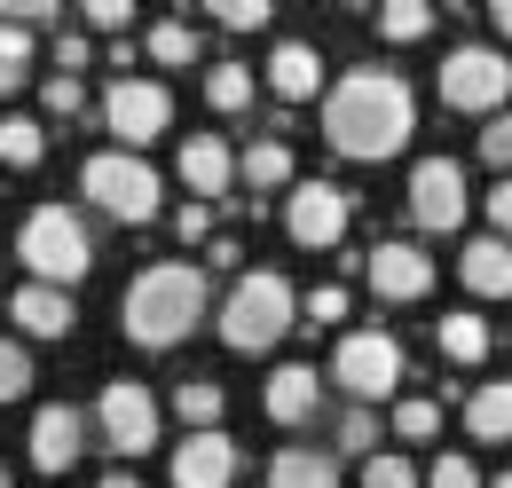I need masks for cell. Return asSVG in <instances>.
I'll list each match as a JSON object with an SVG mask.
<instances>
[{
  "label": "cell",
  "mask_w": 512,
  "mask_h": 488,
  "mask_svg": "<svg viewBox=\"0 0 512 488\" xmlns=\"http://www.w3.org/2000/svg\"><path fill=\"white\" fill-rule=\"evenodd\" d=\"M8 315H16L24 339H64L71 331V292H56V284H16Z\"/></svg>",
  "instance_id": "obj_18"
},
{
  "label": "cell",
  "mask_w": 512,
  "mask_h": 488,
  "mask_svg": "<svg viewBox=\"0 0 512 488\" xmlns=\"http://www.w3.org/2000/svg\"><path fill=\"white\" fill-rule=\"evenodd\" d=\"M40 158H48V126L8 111V119H0V166H40Z\"/></svg>",
  "instance_id": "obj_24"
},
{
  "label": "cell",
  "mask_w": 512,
  "mask_h": 488,
  "mask_svg": "<svg viewBox=\"0 0 512 488\" xmlns=\"http://www.w3.org/2000/svg\"><path fill=\"white\" fill-rule=\"evenodd\" d=\"M205 229H213V205H182V213H174V237L182 244H197Z\"/></svg>",
  "instance_id": "obj_41"
},
{
  "label": "cell",
  "mask_w": 512,
  "mask_h": 488,
  "mask_svg": "<svg viewBox=\"0 0 512 488\" xmlns=\"http://www.w3.org/2000/svg\"><path fill=\"white\" fill-rule=\"evenodd\" d=\"M16 260L32 268V284L71 292V284L95 268V237H87V221H79L71 205H32L24 229H16Z\"/></svg>",
  "instance_id": "obj_4"
},
{
  "label": "cell",
  "mask_w": 512,
  "mask_h": 488,
  "mask_svg": "<svg viewBox=\"0 0 512 488\" xmlns=\"http://www.w3.org/2000/svg\"><path fill=\"white\" fill-rule=\"evenodd\" d=\"M505 95H512V63H505V48H481V40L449 48V63H442V103H449V111L481 119V111H505Z\"/></svg>",
  "instance_id": "obj_8"
},
{
  "label": "cell",
  "mask_w": 512,
  "mask_h": 488,
  "mask_svg": "<svg viewBox=\"0 0 512 488\" xmlns=\"http://www.w3.org/2000/svg\"><path fill=\"white\" fill-rule=\"evenodd\" d=\"M213 16H221L229 32H260V24H268V0H213Z\"/></svg>",
  "instance_id": "obj_37"
},
{
  "label": "cell",
  "mask_w": 512,
  "mask_h": 488,
  "mask_svg": "<svg viewBox=\"0 0 512 488\" xmlns=\"http://www.w3.org/2000/svg\"><path fill=\"white\" fill-rule=\"evenodd\" d=\"M489 488H512V473H505V481H489Z\"/></svg>",
  "instance_id": "obj_45"
},
{
  "label": "cell",
  "mask_w": 512,
  "mask_h": 488,
  "mask_svg": "<svg viewBox=\"0 0 512 488\" xmlns=\"http://www.w3.org/2000/svg\"><path fill=\"white\" fill-rule=\"evenodd\" d=\"M237 465H245V457H237V441H229L221 426L190 433V441L174 449V488H229V481H237Z\"/></svg>",
  "instance_id": "obj_14"
},
{
  "label": "cell",
  "mask_w": 512,
  "mask_h": 488,
  "mask_svg": "<svg viewBox=\"0 0 512 488\" xmlns=\"http://www.w3.org/2000/svg\"><path fill=\"white\" fill-rule=\"evenodd\" d=\"M394 433H402V441H434V433H442V402H434V394L394 402Z\"/></svg>",
  "instance_id": "obj_30"
},
{
  "label": "cell",
  "mask_w": 512,
  "mask_h": 488,
  "mask_svg": "<svg viewBox=\"0 0 512 488\" xmlns=\"http://www.w3.org/2000/svg\"><path fill=\"white\" fill-rule=\"evenodd\" d=\"M237 182H253V189H284V182H292V150H284L276 134H260L253 150L237 158Z\"/></svg>",
  "instance_id": "obj_23"
},
{
  "label": "cell",
  "mask_w": 512,
  "mask_h": 488,
  "mask_svg": "<svg viewBox=\"0 0 512 488\" xmlns=\"http://www.w3.org/2000/svg\"><path fill=\"white\" fill-rule=\"evenodd\" d=\"M260 410H268L284 433L316 426V410H323V370H316V363H276V370H268V386H260Z\"/></svg>",
  "instance_id": "obj_13"
},
{
  "label": "cell",
  "mask_w": 512,
  "mask_h": 488,
  "mask_svg": "<svg viewBox=\"0 0 512 488\" xmlns=\"http://www.w3.org/2000/svg\"><path fill=\"white\" fill-rule=\"evenodd\" d=\"M347 221H355L347 189H331V182H292V197H284V229H292V244L331 252V244L347 237Z\"/></svg>",
  "instance_id": "obj_10"
},
{
  "label": "cell",
  "mask_w": 512,
  "mask_h": 488,
  "mask_svg": "<svg viewBox=\"0 0 512 488\" xmlns=\"http://www.w3.org/2000/svg\"><path fill=\"white\" fill-rule=\"evenodd\" d=\"M347 457H371V441H379V418L363 410V402H347V418H339V433H331Z\"/></svg>",
  "instance_id": "obj_32"
},
{
  "label": "cell",
  "mask_w": 512,
  "mask_h": 488,
  "mask_svg": "<svg viewBox=\"0 0 512 488\" xmlns=\"http://www.w3.org/2000/svg\"><path fill=\"white\" fill-rule=\"evenodd\" d=\"M0 488H8V465H0Z\"/></svg>",
  "instance_id": "obj_46"
},
{
  "label": "cell",
  "mask_w": 512,
  "mask_h": 488,
  "mask_svg": "<svg viewBox=\"0 0 512 488\" xmlns=\"http://www.w3.org/2000/svg\"><path fill=\"white\" fill-rule=\"evenodd\" d=\"M426 488H481V465L449 449V457H434V473H426Z\"/></svg>",
  "instance_id": "obj_34"
},
{
  "label": "cell",
  "mask_w": 512,
  "mask_h": 488,
  "mask_svg": "<svg viewBox=\"0 0 512 488\" xmlns=\"http://www.w3.org/2000/svg\"><path fill=\"white\" fill-rule=\"evenodd\" d=\"M379 32L386 40H426V32H434V8H426V0H386Z\"/></svg>",
  "instance_id": "obj_29"
},
{
  "label": "cell",
  "mask_w": 512,
  "mask_h": 488,
  "mask_svg": "<svg viewBox=\"0 0 512 488\" xmlns=\"http://www.w3.org/2000/svg\"><path fill=\"white\" fill-rule=\"evenodd\" d=\"M32 63H40V48H32V32H16V24H0V95H16Z\"/></svg>",
  "instance_id": "obj_28"
},
{
  "label": "cell",
  "mask_w": 512,
  "mask_h": 488,
  "mask_svg": "<svg viewBox=\"0 0 512 488\" xmlns=\"http://www.w3.org/2000/svg\"><path fill=\"white\" fill-rule=\"evenodd\" d=\"M119 315H127L134 347H182L197 323H205V268H190V260L142 268L127 284V300H119Z\"/></svg>",
  "instance_id": "obj_2"
},
{
  "label": "cell",
  "mask_w": 512,
  "mask_h": 488,
  "mask_svg": "<svg viewBox=\"0 0 512 488\" xmlns=\"http://www.w3.org/2000/svg\"><path fill=\"white\" fill-rule=\"evenodd\" d=\"M24 441H32V465H40V473H71V465H79V449H87V418H79L71 402H48V410L32 418Z\"/></svg>",
  "instance_id": "obj_15"
},
{
  "label": "cell",
  "mask_w": 512,
  "mask_h": 488,
  "mask_svg": "<svg viewBox=\"0 0 512 488\" xmlns=\"http://www.w3.org/2000/svg\"><path fill=\"white\" fill-rule=\"evenodd\" d=\"M182 182L197 189V205H213L221 189L237 182V158H229L221 134H190V142H182Z\"/></svg>",
  "instance_id": "obj_17"
},
{
  "label": "cell",
  "mask_w": 512,
  "mask_h": 488,
  "mask_svg": "<svg viewBox=\"0 0 512 488\" xmlns=\"http://www.w3.org/2000/svg\"><path fill=\"white\" fill-rule=\"evenodd\" d=\"M489 221H497V237L512 244V182H497V189H489Z\"/></svg>",
  "instance_id": "obj_42"
},
{
  "label": "cell",
  "mask_w": 512,
  "mask_h": 488,
  "mask_svg": "<svg viewBox=\"0 0 512 488\" xmlns=\"http://www.w3.org/2000/svg\"><path fill=\"white\" fill-rule=\"evenodd\" d=\"M292 323H300V292H292L276 268H245V276L229 284V300H221V339H229L237 355H268Z\"/></svg>",
  "instance_id": "obj_3"
},
{
  "label": "cell",
  "mask_w": 512,
  "mask_h": 488,
  "mask_svg": "<svg viewBox=\"0 0 512 488\" xmlns=\"http://www.w3.org/2000/svg\"><path fill=\"white\" fill-rule=\"evenodd\" d=\"M103 488H142V481H134L127 465H111V473H103Z\"/></svg>",
  "instance_id": "obj_44"
},
{
  "label": "cell",
  "mask_w": 512,
  "mask_h": 488,
  "mask_svg": "<svg viewBox=\"0 0 512 488\" xmlns=\"http://www.w3.org/2000/svg\"><path fill=\"white\" fill-rule=\"evenodd\" d=\"M465 433H473V441H512V378L481 386V394L465 402Z\"/></svg>",
  "instance_id": "obj_21"
},
{
  "label": "cell",
  "mask_w": 512,
  "mask_h": 488,
  "mask_svg": "<svg viewBox=\"0 0 512 488\" xmlns=\"http://www.w3.org/2000/svg\"><path fill=\"white\" fill-rule=\"evenodd\" d=\"M363 276H371V292H379V300H426V292H434V260H426V252H418L410 237L371 244Z\"/></svg>",
  "instance_id": "obj_12"
},
{
  "label": "cell",
  "mask_w": 512,
  "mask_h": 488,
  "mask_svg": "<svg viewBox=\"0 0 512 488\" xmlns=\"http://www.w3.org/2000/svg\"><path fill=\"white\" fill-rule=\"evenodd\" d=\"M268 488H339V457L331 449H308V441H284L268 457Z\"/></svg>",
  "instance_id": "obj_19"
},
{
  "label": "cell",
  "mask_w": 512,
  "mask_h": 488,
  "mask_svg": "<svg viewBox=\"0 0 512 488\" xmlns=\"http://www.w3.org/2000/svg\"><path fill=\"white\" fill-rule=\"evenodd\" d=\"M103 126L119 134V150H134V158H142V142H158V134L174 126V95H166V79L119 71V79L103 87Z\"/></svg>",
  "instance_id": "obj_7"
},
{
  "label": "cell",
  "mask_w": 512,
  "mask_h": 488,
  "mask_svg": "<svg viewBox=\"0 0 512 488\" xmlns=\"http://www.w3.org/2000/svg\"><path fill=\"white\" fill-rule=\"evenodd\" d=\"M442 355L449 363H489V315H442Z\"/></svg>",
  "instance_id": "obj_25"
},
{
  "label": "cell",
  "mask_w": 512,
  "mask_h": 488,
  "mask_svg": "<svg viewBox=\"0 0 512 488\" xmlns=\"http://www.w3.org/2000/svg\"><path fill=\"white\" fill-rule=\"evenodd\" d=\"M268 87H276L284 103L323 95V56L308 48V40H276V48H268Z\"/></svg>",
  "instance_id": "obj_16"
},
{
  "label": "cell",
  "mask_w": 512,
  "mask_h": 488,
  "mask_svg": "<svg viewBox=\"0 0 512 488\" xmlns=\"http://www.w3.org/2000/svg\"><path fill=\"white\" fill-rule=\"evenodd\" d=\"M48 63H56V71H64V79H79V71H87V63H95V48H87V32H64V40H56V48H48Z\"/></svg>",
  "instance_id": "obj_36"
},
{
  "label": "cell",
  "mask_w": 512,
  "mask_h": 488,
  "mask_svg": "<svg viewBox=\"0 0 512 488\" xmlns=\"http://www.w3.org/2000/svg\"><path fill=\"white\" fill-rule=\"evenodd\" d=\"M79 189H87V205L95 213H111V221H158V174H150V158H134V150H95L87 166H79Z\"/></svg>",
  "instance_id": "obj_5"
},
{
  "label": "cell",
  "mask_w": 512,
  "mask_h": 488,
  "mask_svg": "<svg viewBox=\"0 0 512 488\" xmlns=\"http://www.w3.org/2000/svg\"><path fill=\"white\" fill-rule=\"evenodd\" d=\"M481 166H512V111L481 126Z\"/></svg>",
  "instance_id": "obj_38"
},
{
  "label": "cell",
  "mask_w": 512,
  "mask_h": 488,
  "mask_svg": "<svg viewBox=\"0 0 512 488\" xmlns=\"http://www.w3.org/2000/svg\"><path fill=\"white\" fill-rule=\"evenodd\" d=\"M457 276H465V292H473V300H505V292H512V244H505V237L465 244Z\"/></svg>",
  "instance_id": "obj_20"
},
{
  "label": "cell",
  "mask_w": 512,
  "mask_h": 488,
  "mask_svg": "<svg viewBox=\"0 0 512 488\" xmlns=\"http://www.w3.org/2000/svg\"><path fill=\"white\" fill-rule=\"evenodd\" d=\"M410 221L426 237H442V229L465 221V166L457 158H418V174H410Z\"/></svg>",
  "instance_id": "obj_11"
},
{
  "label": "cell",
  "mask_w": 512,
  "mask_h": 488,
  "mask_svg": "<svg viewBox=\"0 0 512 488\" xmlns=\"http://www.w3.org/2000/svg\"><path fill=\"white\" fill-rule=\"evenodd\" d=\"M410 126H418V103H410V87H402L394 71H379V63L331 79V95H323V134H331L339 158L379 166V158H394V150L410 142Z\"/></svg>",
  "instance_id": "obj_1"
},
{
  "label": "cell",
  "mask_w": 512,
  "mask_h": 488,
  "mask_svg": "<svg viewBox=\"0 0 512 488\" xmlns=\"http://www.w3.org/2000/svg\"><path fill=\"white\" fill-rule=\"evenodd\" d=\"M331 378L347 386V402H386L394 386H402V347H394V331H339V347H331Z\"/></svg>",
  "instance_id": "obj_6"
},
{
  "label": "cell",
  "mask_w": 512,
  "mask_h": 488,
  "mask_svg": "<svg viewBox=\"0 0 512 488\" xmlns=\"http://www.w3.org/2000/svg\"><path fill=\"white\" fill-rule=\"evenodd\" d=\"M221 402H229V394H221L213 378H182V394H174V410L190 418V433H213V426H221Z\"/></svg>",
  "instance_id": "obj_27"
},
{
  "label": "cell",
  "mask_w": 512,
  "mask_h": 488,
  "mask_svg": "<svg viewBox=\"0 0 512 488\" xmlns=\"http://www.w3.org/2000/svg\"><path fill=\"white\" fill-rule=\"evenodd\" d=\"M308 323H339V315H347V284H323V292H308Z\"/></svg>",
  "instance_id": "obj_40"
},
{
  "label": "cell",
  "mask_w": 512,
  "mask_h": 488,
  "mask_svg": "<svg viewBox=\"0 0 512 488\" xmlns=\"http://www.w3.org/2000/svg\"><path fill=\"white\" fill-rule=\"evenodd\" d=\"M205 103H213L221 119H237V111H253V71H245L237 56L205 63Z\"/></svg>",
  "instance_id": "obj_22"
},
{
  "label": "cell",
  "mask_w": 512,
  "mask_h": 488,
  "mask_svg": "<svg viewBox=\"0 0 512 488\" xmlns=\"http://www.w3.org/2000/svg\"><path fill=\"white\" fill-rule=\"evenodd\" d=\"M79 16H87V32H127V24H134V8H127V0H87Z\"/></svg>",
  "instance_id": "obj_39"
},
{
  "label": "cell",
  "mask_w": 512,
  "mask_h": 488,
  "mask_svg": "<svg viewBox=\"0 0 512 488\" xmlns=\"http://www.w3.org/2000/svg\"><path fill=\"white\" fill-rule=\"evenodd\" d=\"M95 433H103L111 457H142V449L158 441V394H150L142 378H111L103 402H95Z\"/></svg>",
  "instance_id": "obj_9"
},
{
  "label": "cell",
  "mask_w": 512,
  "mask_h": 488,
  "mask_svg": "<svg viewBox=\"0 0 512 488\" xmlns=\"http://www.w3.org/2000/svg\"><path fill=\"white\" fill-rule=\"evenodd\" d=\"M142 56L150 63H197V32L182 24V16H158V24L142 32Z\"/></svg>",
  "instance_id": "obj_26"
},
{
  "label": "cell",
  "mask_w": 512,
  "mask_h": 488,
  "mask_svg": "<svg viewBox=\"0 0 512 488\" xmlns=\"http://www.w3.org/2000/svg\"><path fill=\"white\" fill-rule=\"evenodd\" d=\"M489 16H497V32L512 40V0H489Z\"/></svg>",
  "instance_id": "obj_43"
},
{
  "label": "cell",
  "mask_w": 512,
  "mask_h": 488,
  "mask_svg": "<svg viewBox=\"0 0 512 488\" xmlns=\"http://www.w3.org/2000/svg\"><path fill=\"white\" fill-rule=\"evenodd\" d=\"M79 103H87V87H79V79H64V71H56L48 87H40V111H48V119H71Z\"/></svg>",
  "instance_id": "obj_35"
},
{
  "label": "cell",
  "mask_w": 512,
  "mask_h": 488,
  "mask_svg": "<svg viewBox=\"0 0 512 488\" xmlns=\"http://www.w3.org/2000/svg\"><path fill=\"white\" fill-rule=\"evenodd\" d=\"M32 386V355H24V339H0V402H16Z\"/></svg>",
  "instance_id": "obj_33"
},
{
  "label": "cell",
  "mask_w": 512,
  "mask_h": 488,
  "mask_svg": "<svg viewBox=\"0 0 512 488\" xmlns=\"http://www.w3.org/2000/svg\"><path fill=\"white\" fill-rule=\"evenodd\" d=\"M363 488H418V465L394 457V449H371L363 457Z\"/></svg>",
  "instance_id": "obj_31"
}]
</instances>
